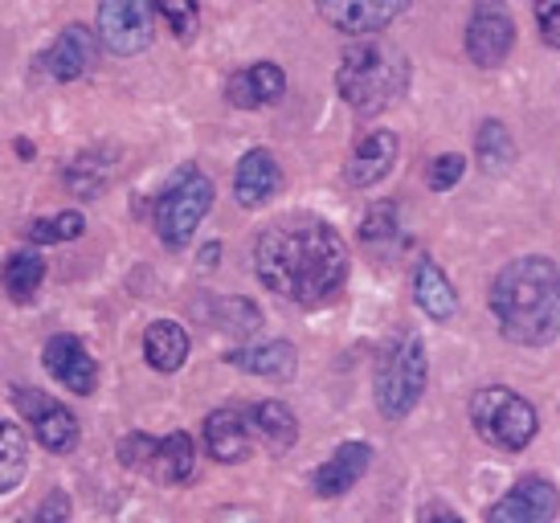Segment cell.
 <instances>
[{"label":"cell","instance_id":"cell-32","mask_svg":"<svg viewBox=\"0 0 560 523\" xmlns=\"http://www.w3.org/2000/svg\"><path fill=\"white\" fill-rule=\"evenodd\" d=\"M467 176V160L463 155H438L434 164H430V188L434 193H446V188H454L458 181Z\"/></svg>","mask_w":560,"mask_h":523},{"label":"cell","instance_id":"cell-34","mask_svg":"<svg viewBox=\"0 0 560 523\" xmlns=\"http://www.w3.org/2000/svg\"><path fill=\"white\" fill-rule=\"evenodd\" d=\"M66 520H70V499L62 491H49L46 503L33 515V523H66Z\"/></svg>","mask_w":560,"mask_h":523},{"label":"cell","instance_id":"cell-21","mask_svg":"<svg viewBox=\"0 0 560 523\" xmlns=\"http://www.w3.org/2000/svg\"><path fill=\"white\" fill-rule=\"evenodd\" d=\"M413 303L430 319H438V324H446L454 311H458V291H454V282L446 278V270L434 258H421L418 270H413Z\"/></svg>","mask_w":560,"mask_h":523},{"label":"cell","instance_id":"cell-26","mask_svg":"<svg viewBox=\"0 0 560 523\" xmlns=\"http://www.w3.org/2000/svg\"><path fill=\"white\" fill-rule=\"evenodd\" d=\"M0 491L9 495L16 491V483L25 478L30 470V446H25V433L16 421H4V430H0Z\"/></svg>","mask_w":560,"mask_h":523},{"label":"cell","instance_id":"cell-18","mask_svg":"<svg viewBox=\"0 0 560 523\" xmlns=\"http://www.w3.org/2000/svg\"><path fill=\"white\" fill-rule=\"evenodd\" d=\"M225 364L249 376H266V381H291L299 369V352L291 339H266V344H246V348L225 352Z\"/></svg>","mask_w":560,"mask_h":523},{"label":"cell","instance_id":"cell-1","mask_svg":"<svg viewBox=\"0 0 560 523\" xmlns=\"http://www.w3.org/2000/svg\"><path fill=\"white\" fill-rule=\"evenodd\" d=\"M254 275L270 294L295 307H324L348 282V242L312 213L266 221L249 246Z\"/></svg>","mask_w":560,"mask_h":523},{"label":"cell","instance_id":"cell-19","mask_svg":"<svg viewBox=\"0 0 560 523\" xmlns=\"http://www.w3.org/2000/svg\"><path fill=\"white\" fill-rule=\"evenodd\" d=\"M282 91H287V74H282L275 62H254V66H242L230 74L225 82V98L242 111H254V107H270V103H279Z\"/></svg>","mask_w":560,"mask_h":523},{"label":"cell","instance_id":"cell-15","mask_svg":"<svg viewBox=\"0 0 560 523\" xmlns=\"http://www.w3.org/2000/svg\"><path fill=\"white\" fill-rule=\"evenodd\" d=\"M397 155H401V139L393 136V131H385V127H381V131H369V136L352 148V155H348L343 181L352 188L381 185L393 172V164H397Z\"/></svg>","mask_w":560,"mask_h":523},{"label":"cell","instance_id":"cell-13","mask_svg":"<svg viewBox=\"0 0 560 523\" xmlns=\"http://www.w3.org/2000/svg\"><path fill=\"white\" fill-rule=\"evenodd\" d=\"M42 360H46L49 376H54L62 388H70V393L91 397L94 388H98V364H94L91 352L82 348L79 336H66V332L62 336H49Z\"/></svg>","mask_w":560,"mask_h":523},{"label":"cell","instance_id":"cell-17","mask_svg":"<svg viewBox=\"0 0 560 523\" xmlns=\"http://www.w3.org/2000/svg\"><path fill=\"white\" fill-rule=\"evenodd\" d=\"M369 462H373V446L369 442H343L319 470H312V491L319 499H340L343 491H352L364 478Z\"/></svg>","mask_w":560,"mask_h":523},{"label":"cell","instance_id":"cell-27","mask_svg":"<svg viewBox=\"0 0 560 523\" xmlns=\"http://www.w3.org/2000/svg\"><path fill=\"white\" fill-rule=\"evenodd\" d=\"M475 152H479V164L487 172H503L515 160L512 131L499 124V119H482L479 136H475Z\"/></svg>","mask_w":560,"mask_h":523},{"label":"cell","instance_id":"cell-28","mask_svg":"<svg viewBox=\"0 0 560 523\" xmlns=\"http://www.w3.org/2000/svg\"><path fill=\"white\" fill-rule=\"evenodd\" d=\"M82 230H86V217H82L79 209H66V213L37 217V221H30L25 237H30L33 246H62V242H74V237H82Z\"/></svg>","mask_w":560,"mask_h":523},{"label":"cell","instance_id":"cell-10","mask_svg":"<svg viewBox=\"0 0 560 523\" xmlns=\"http://www.w3.org/2000/svg\"><path fill=\"white\" fill-rule=\"evenodd\" d=\"M515 49V21L499 4H479L467 21V58L482 70H495L512 58Z\"/></svg>","mask_w":560,"mask_h":523},{"label":"cell","instance_id":"cell-20","mask_svg":"<svg viewBox=\"0 0 560 523\" xmlns=\"http://www.w3.org/2000/svg\"><path fill=\"white\" fill-rule=\"evenodd\" d=\"M98 58V49H94V33L86 25H66L58 33V42L42 54V66H46L49 78H58V82H74L82 78L86 70L94 66Z\"/></svg>","mask_w":560,"mask_h":523},{"label":"cell","instance_id":"cell-6","mask_svg":"<svg viewBox=\"0 0 560 523\" xmlns=\"http://www.w3.org/2000/svg\"><path fill=\"white\" fill-rule=\"evenodd\" d=\"M209 209H213V181L197 164H185L156 197L152 221H156L160 242L168 249H185L192 242V233L201 230Z\"/></svg>","mask_w":560,"mask_h":523},{"label":"cell","instance_id":"cell-33","mask_svg":"<svg viewBox=\"0 0 560 523\" xmlns=\"http://www.w3.org/2000/svg\"><path fill=\"white\" fill-rule=\"evenodd\" d=\"M532 13H536V25H540L545 46L560 49V0H536Z\"/></svg>","mask_w":560,"mask_h":523},{"label":"cell","instance_id":"cell-12","mask_svg":"<svg viewBox=\"0 0 560 523\" xmlns=\"http://www.w3.org/2000/svg\"><path fill=\"white\" fill-rule=\"evenodd\" d=\"M405 9H409V0H315V13L348 37H369V33L389 30Z\"/></svg>","mask_w":560,"mask_h":523},{"label":"cell","instance_id":"cell-16","mask_svg":"<svg viewBox=\"0 0 560 523\" xmlns=\"http://www.w3.org/2000/svg\"><path fill=\"white\" fill-rule=\"evenodd\" d=\"M279 188H282V168H279V155L270 152V148H254V152H246L237 160L234 200L242 209H262Z\"/></svg>","mask_w":560,"mask_h":523},{"label":"cell","instance_id":"cell-2","mask_svg":"<svg viewBox=\"0 0 560 523\" xmlns=\"http://www.w3.org/2000/svg\"><path fill=\"white\" fill-rule=\"evenodd\" d=\"M491 315L503 339L548 348L560 339V266L545 254L508 262L491 282Z\"/></svg>","mask_w":560,"mask_h":523},{"label":"cell","instance_id":"cell-25","mask_svg":"<svg viewBox=\"0 0 560 523\" xmlns=\"http://www.w3.org/2000/svg\"><path fill=\"white\" fill-rule=\"evenodd\" d=\"M42 282H46V258L42 254H33V249L9 254V262H4V291H9L13 303H33Z\"/></svg>","mask_w":560,"mask_h":523},{"label":"cell","instance_id":"cell-22","mask_svg":"<svg viewBox=\"0 0 560 523\" xmlns=\"http://www.w3.org/2000/svg\"><path fill=\"white\" fill-rule=\"evenodd\" d=\"M143 360L156 372H180L188 360V332L176 319H152L143 332Z\"/></svg>","mask_w":560,"mask_h":523},{"label":"cell","instance_id":"cell-31","mask_svg":"<svg viewBox=\"0 0 560 523\" xmlns=\"http://www.w3.org/2000/svg\"><path fill=\"white\" fill-rule=\"evenodd\" d=\"M393 233H397V205L393 200H381L369 209V217L360 221V237L364 242H389Z\"/></svg>","mask_w":560,"mask_h":523},{"label":"cell","instance_id":"cell-29","mask_svg":"<svg viewBox=\"0 0 560 523\" xmlns=\"http://www.w3.org/2000/svg\"><path fill=\"white\" fill-rule=\"evenodd\" d=\"M258 324H262V311L254 307L249 299L230 294V299L213 303V327H221V332H242V336H249V332H258Z\"/></svg>","mask_w":560,"mask_h":523},{"label":"cell","instance_id":"cell-9","mask_svg":"<svg viewBox=\"0 0 560 523\" xmlns=\"http://www.w3.org/2000/svg\"><path fill=\"white\" fill-rule=\"evenodd\" d=\"M13 405L25 414V421L37 433V442L49 454H70V450L79 446V417L70 414L58 397H49L42 388H13Z\"/></svg>","mask_w":560,"mask_h":523},{"label":"cell","instance_id":"cell-23","mask_svg":"<svg viewBox=\"0 0 560 523\" xmlns=\"http://www.w3.org/2000/svg\"><path fill=\"white\" fill-rule=\"evenodd\" d=\"M115 160H119V155L110 152V148L79 152L70 164H66V188H70L79 200H94L103 188L110 185V176H115Z\"/></svg>","mask_w":560,"mask_h":523},{"label":"cell","instance_id":"cell-4","mask_svg":"<svg viewBox=\"0 0 560 523\" xmlns=\"http://www.w3.org/2000/svg\"><path fill=\"white\" fill-rule=\"evenodd\" d=\"M470 426L487 446L503 454H520L532 446V438L540 430V417L532 409L528 397H520L508 385H487L470 397Z\"/></svg>","mask_w":560,"mask_h":523},{"label":"cell","instance_id":"cell-11","mask_svg":"<svg viewBox=\"0 0 560 523\" xmlns=\"http://www.w3.org/2000/svg\"><path fill=\"white\" fill-rule=\"evenodd\" d=\"M560 511V491L557 483L545 475H524L512 491L499 499L495 508L487 511L491 523H548L557 520Z\"/></svg>","mask_w":560,"mask_h":523},{"label":"cell","instance_id":"cell-24","mask_svg":"<svg viewBox=\"0 0 560 523\" xmlns=\"http://www.w3.org/2000/svg\"><path fill=\"white\" fill-rule=\"evenodd\" d=\"M249 421H254V433L275 454H282V450H291L299 442V417L287 409V400H258L249 409Z\"/></svg>","mask_w":560,"mask_h":523},{"label":"cell","instance_id":"cell-7","mask_svg":"<svg viewBox=\"0 0 560 523\" xmlns=\"http://www.w3.org/2000/svg\"><path fill=\"white\" fill-rule=\"evenodd\" d=\"M119 462L127 470H140L143 478H156V483H188L197 475V446L180 430L168 433V438L127 433L119 442Z\"/></svg>","mask_w":560,"mask_h":523},{"label":"cell","instance_id":"cell-8","mask_svg":"<svg viewBox=\"0 0 560 523\" xmlns=\"http://www.w3.org/2000/svg\"><path fill=\"white\" fill-rule=\"evenodd\" d=\"M156 0H98V37L115 58H136L156 42Z\"/></svg>","mask_w":560,"mask_h":523},{"label":"cell","instance_id":"cell-30","mask_svg":"<svg viewBox=\"0 0 560 523\" xmlns=\"http://www.w3.org/2000/svg\"><path fill=\"white\" fill-rule=\"evenodd\" d=\"M156 9L180 42H192L201 33V4L197 0H156Z\"/></svg>","mask_w":560,"mask_h":523},{"label":"cell","instance_id":"cell-14","mask_svg":"<svg viewBox=\"0 0 560 523\" xmlns=\"http://www.w3.org/2000/svg\"><path fill=\"white\" fill-rule=\"evenodd\" d=\"M249 446H254V421H249V414L225 405V409H213V414L205 417V450H209V458L237 466V462L249 458Z\"/></svg>","mask_w":560,"mask_h":523},{"label":"cell","instance_id":"cell-5","mask_svg":"<svg viewBox=\"0 0 560 523\" xmlns=\"http://www.w3.org/2000/svg\"><path fill=\"white\" fill-rule=\"evenodd\" d=\"M430 381V360H425V344L418 336H401L389 352L381 356L373 376L376 414L385 421H405L418 409L421 393Z\"/></svg>","mask_w":560,"mask_h":523},{"label":"cell","instance_id":"cell-3","mask_svg":"<svg viewBox=\"0 0 560 523\" xmlns=\"http://www.w3.org/2000/svg\"><path fill=\"white\" fill-rule=\"evenodd\" d=\"M336 91L348 107L373 119L393 103H401L409 91V58L401 46L381 42V37H357L343 49L340 66H336Z\"/></svg>","mask_w":560,"mask_h":523}]
</instances>
